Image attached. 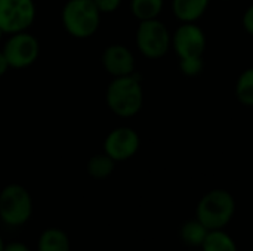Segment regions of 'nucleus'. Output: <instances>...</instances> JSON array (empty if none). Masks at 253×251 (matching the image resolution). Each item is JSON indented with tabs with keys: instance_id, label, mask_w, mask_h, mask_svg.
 I'll list each match as a JSON object with an SVG mask.
<instances>
[{
	"instance_id": "22",
	"label": "nucleus",
	"mask_w": 253,
	"mask_h": 251,
	"mask_svg": "<svg viewBox=\"0 0 253 251\" xmlns=\"http://www.w3.org/2000/svg\"><path fill=\"white\" fill-rule=\"evenodd\" d=\"M9 70H10L9 62H7V59H6V56H4L3 50L0 49V77H3Z\"/></svg>"
},
{
	"instance_id": "24",
	"label": "nucleus",
	"mask_w": 253,
	"mask_h": 251,
	"mask_svg": "<svg viewBox=\"0 0 253 251\" xmlns=\"http://www.w3.org/2000/svg\"><path fill=\"white\" fill-rule=\"evenodd\" d=\"M3 36H4V33H3V31H1V28H0V41L3 40Z\"/></svg>"
},
{
	"instance_id": "14",
	"label": "nucleus",
	"mask_w": 253,
	"mask_h": 251,
	"mask_svg": "<svg viewBox=\"0 0 253 251\" xmlns=\"http://www.w3.org/2000/svg\"><path fill=\"white\" fill-rule=\"evenodd\" d=\"M116 164L117 163L111 157H108L105 152H99V154H95L89 158L86 170L92 179L104 180V179H108L114 173Z\"/></svg>"
},
{
	"instance_id": "6",
	"label": "nucleus",
	"mask_w": 253,
	"mask_h": 251,
	"mask_svg": "<svg viewBox=\"0 0 253 251\" xmlns=\"http://www.w3.org/2000/svg\"><path fill=\"white\" fill-rule=\"evenodd\" d=\"M36 16L34 0H0V28L7 36L28 31Z\"/></svg>"
},
{
	"instance_id": "19",
	"label": "nucleus",
	"mask_w": 253,
	"mask_h": 251,
	"mask_svg": "<svg viewBox=\"0 0 253 251\" xmlns=\"http://www.w3.org/2000/svg\"><path fill=\"white\" fill-rule=\"evenodd\" d=\"M122 1L123 0H93V3L98 7V10L101 12V15L114 13L122 6Z\"/></svg>"
},
{
	"instance_id": "20",
	"label": "nucleus",
	"mask_w": 253,
	"mask_h": 251,
	"mask_svg": "<svg viewBox=\"0 0 253 251\" xmlns=\"http://www.w3.org/2000/svg\"><path fill=\"white\" fill-rule=\"evenodd\" d=\"M242 22H243L245 31H246L249 36H252L253 37V4H251V6L245 10Z\"/></svg>"
},
{
	"instance_id": "7",
	"label": "nucleus",
	"mask_w": 253,
	"mask_h": 251,
	"mask_svg": "<svg viewBox=\"0 0 253 251\" xmlns=\"http://www.w3.org/2000/svg\"><path fill=\"white\" fill-rule=\"evenodd\" d=\"M9 67L13 70H24L31 67L40 55V43L37 37L28 31L10 34L1 47Z\"/></svg>"
},
{
	"instance_id": "18",
	"label": "nucleus",
	"mask_w": 253,
	"mask_h": 251,
	"mask_svg": "<svg viewBox=\"0 0 253 251\" xmlns=\"http://www.w3.org/2000/svg\"><path fill=\"white\" fill-rule=\"evenodd\" d=\"M203 59H188V61H179V70L187 77H196L203 71Z\"/></svg>"
},
{
	"instance_id": "21",
	"label": "nucleus",
	"mask_w": 253,
	"mask_h": 251,
	"mask_svg": "<svg viewBox=\"0 0 253 251\" xmlns=\"http://www.w3.org/2000/svg\"><path fill=\"white\" fill-rule=\"evenodd\" d=\"M3 251H31L30 247L22 243V241H9V243H4V249Z\"/></svg>"
},
{
	"instance_id": "9",
	"label": "nucleus",
	"mask_w": 253,
	"mask_h": 251,
	"mask_svg": "<svg viewBox=\"0 0 253 251\" xmlns=\"http://www.w3.org/2000/svg\"><path fill=\"white\" fill-rule=\"evenodd\" d=\"M141 148L138 132L129 126H119L108 132L102 143V152L111 157L116 163H123L133 158Z\"/></svg>"
},
{
	"instance_id": "3",
	"label": "nucleus",
	"mask_w": 253,
	"mask_h": 251,
	"mask_svg": "<svg viewBox=\"0 0 253 251\" xmlns=\"http://www.w3.org/2000/svg\"><path fill=\"white\" fill-rule=\"evenodd\" d=\"M236 215V200L227 189H212L197 203L196 219L209 231L225 229Z\"/></svg>"
},
{
	"instance_id": "17",
	"label": "nucleus",
	"mask_w": 253,
	"mask_h": 251,
	"mask_svg": "<svg viewBox=\"0 0 253 251\" xmlns=\"http://www.w3.org/2000/svg\"><path fill=\"white\" fill-rule=\"evenodd\" d=\"M236 98L245 107H253V67L239 75L236 81Z\"/></svg>"
},
{
	"instance_id": "16",
	"label": "nucleus",
	"mask_w": 253,
	"mask_h": 251,
	"mask_svg": "<svg viewBox=\"0 0 253 251\" xmlns=\"http://www.w3.org/2000/svg\"><path fill=\"white\" fill-rule=\"evenodd\" d=\"M165 0H130V12L138 21L159 18Z\"/></svg>"
},
{
	"instance_id": "2",
	"label": "nucleus",
	"mask_w": 253,
	"mask_h": 251,
	"mask_svg": "<svg viewBox=\"0 0 253 251\" xmlns=\"http://www.w3.org/2000/svg\"><path fill=\"white\" fill-rule=\"evenodd\" d=\"M101 16L93 0H67L61 10L64 30L77 40H86L96 34Z\"/></svg>"
},
{
	"instance_id": "10",
	"label": "nucleus",
	"mask_w": 253,
	"mask_h": 251,
	"mask_svg": "<svg viewBox=\"0 0 253 251\" xmlns=\"http://www.w3.org/2000/svg\"><path fill=\"white\" fill-rule=\"evenodd\" d=\"M101 65L113 78L135 74L136 59L133 52L120 43H113L107 46L101 53Z\"/></svg>"
},
{
	"instance_id": "5",
	"label": "nucleus",
	"mask_w": 253,
	"mask_h": 251,
	"mask_svg": "<svg viewBox=\"0 0 253 251\" xmlns=\"http://www.w3.org/2000/svg\"><path fill=\"white\" fill-rule=\"evenodd\" d=\"M135 43L142 56L148 59H160L172 47V34L159 18L139 21L135 33Z\"/></svg>"
},
{
	"instance_id": "11",
	"label": "nucleus",
	"mask_w": 253,
	"mask_h": 251,
	"mask_svg": "<svg viewBox=\"0 0 253 251\" xmlns=\"http://www.w3.org/2000/svg\"><path fill=\"white\" fill-rule=\"evenodd\" d=\"M37 251H71V240L61 228H46L37 238Z\"/></svg>"
},
{
	"instance_id": "4",
	"label": "nucleus",
	"mask_w": 253,
	"mask_h": 251,
	"mask_svg": "<svg viewBox=\"0 0 253 251\" xmlns=\"http://www.w3.org/2000/svg\"><path fill=\"white\" fill-rule=\"evenodd\" d=\"M33 216V198L27 188L19 183H9L0 189V220L9 228H19L28 223Z\"/></svg>"
},
{
	"instance_id": "13",
	"label": "nucleus",
	"mask_w": 253,
	"mask_h": 251,
	"mask_svg": "<svg viewBox=\"0 0 253 251\" xmlns=\"http://www.w3.org/2000/svg\"><path fill=\"white\" fill-rule=\"evenodd\" d=\"M209 229L197 219L187 220L179 228V240L190 249H200Z\"/></svg>"
},
{
	"instance_id": "12",
	"label": "nucleus",
	"mask_w": 253,
	"mask_h": 251,
	"mask_svg": "<svg viewBox=\"0 0 253 251\" xmlns=\"http://www.w3.org/2000/svg\"><path fill=\"white\" fill-rule=\"evenodd\" d=\"M211 0H172V10L181 22H197L208 10Z\"/></svg>"
},
{
	"instance_id": "23",
	"label": "nucleus",
	"mask_w": 253,
	"mask_h": 251,
	"mask_svg": "<svg viewBox=\"0 0 253 251\" xmlns=\"http://www.w3.org/2000/svg\"><path fill=\"white\" fill-rule=\"evenodd\" d=\"M4 249V241H3V237L0 235V251H3Z\"/></svg>"
},
{
	"instance_id": "8",
	"label": "nucleus",
	"mask_w": 253,
	"mask_h": 251,
	"mask_svg": "<svg viewBox=\"0 0 253 251\" xmlns=\"http://www.w3.org/2000/svg\"><path fill=\"white\" fill-rule=\"evenodd\" d=\"M206 34L196 22H182L172 34V49L179 61L203 59Z\"/></svg>"
},
{
	"instance_id": "1",
	"label": "nucleus",
	"mask_w": 253,
	"mask_h": 251,
	"mask_svg": "<svg viewBox=\"0 0 253 251\" xmlns=\"http://www.w3.org/2000/svg\"><path fill=\"white\" fill-rule=\"evenodd\" d=\"M108 109L120 118H132L144 107V87L136 74L114 77L105 89Z\"/></svg>"
},
{
	"instance_id": "15",
	"label": "nucleus",
	"mask_w": 253,
	"mask_h": 251,
	"mask_svg": "<svg viewBox=\"0 0 253 251\" xmlns=\"http://www.w3.org/2000/svg\"><path fill=\"white\" fill-rule=\"evenodd\" d=\"M202 251H239L236 240L224 229L209 231L202 247Z\"/></svg>"
}]
</instances>
